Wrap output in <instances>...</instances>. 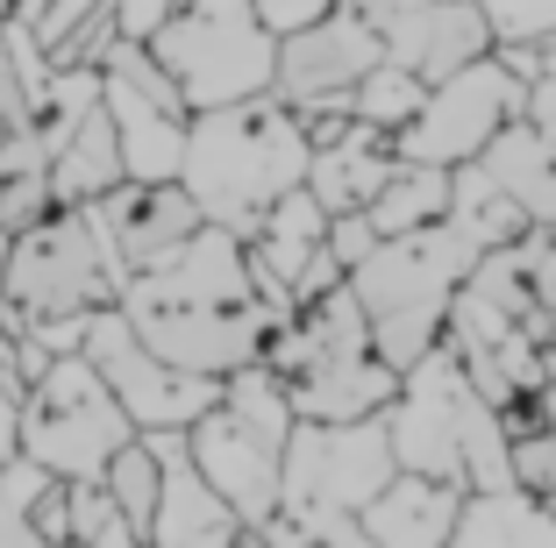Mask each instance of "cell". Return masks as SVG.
Wrapping results in <instances>:
<instances>
[{"mask_svg":"<svg viewBox=\"0 0 556 548\" xmlns=\"http://www.w3.org/2000/svg\"><path fill=\"white\" fill-rule=\"evenodd\" d=\"M115 307L129 314V328L179 371L222 378L236 364L264 349V328L278 321L271 300L257 292L236 228L200 221L179 250H164L157 264L122 278Z\"/></svg>","mask_w":556,"mask_h":548,"instance_id":"cell-1","label":"cell"},{"mask_svg":"<svg viewBox=\"0 0 556 548\" xmlns=\"http://www.w3.org/2000/svg\"><path fill=\"white\" fill-rule=\"evenodd\" d=\"M307 178V129L278 93H250L229 107H200L186 122V150H179V186L193 193L200 221L214 228H250L264 221L278 193H293Z\"/></svg>","mask_w":556,"mask_h":548,"instance_id":"cell-2","label":"cell"},{"mask_svg":"<svg viewBox=\"0 0 556 548\" xmlns=\"http://www.w3.org/2000/svg\"><path fill=\"white\" fill-rule=\"evenodd\" d=\"M478 257H485V242L442 207L421 228L378 235L343 271V285L357 292V307H364V328H371V349L393 371H407L428 342H442V314H450V300H457L464 271Z\"/></svg>","mask_w":556,"mask_h":548,"instance_id":"cell-3","label":"cell"},{"mask_svg":"<svg viewBox=\"0 0 556 548\" xmlns=\"http://www.w3.org/2000/svg\"><path fill=\"white\" fill-rule=\"evenodd\" d=\"M386 413V435H393L400 470H421V477L464 484V492H492L507 477V428H500V406L464 378V364L450 356V342H428L400 371L393 399L378 406Z\"/></svg>","mask_w":556,"mask_h":548,"instance_id":"cell-4","label":"cell"},{"mask_svg":"<svg viewBox=\"0 0 556 548\" xmlns=\"http://www.w3.org/2000/svg\"><path fill=\"white\" fill-rule=\"evenodd\" d=\"M122 264L115 250L100 242L93 214L86 207H50L43 221L15 228L8 235V278H0V321L36 335L50 356L79 349L86 314L115 307L122 292Z\"/></svg>","mask_w":556,"mask_h":548,"instance_id":"cell-5","label":"cell"},{"mask_svg":"<svg viewBox=\"0 0 556 548\" xmlns=\"http://www.w3.org/2000/svg\"><path fill=\"white\" fill-rule=\"evenodd\" d=\"M143 50L164 65V79L179 86V100L193 114L271 93V65H278V36L257 22L250 0H179L143 36Z\"/></svg>","mask_w":556,"mask_h":548,"instance_id":"cell-6","label":"cell"},{"mask_svg":"<svg viewBox=\"0 0 556 548\" xmlns=\"http://www.w3.org/2000/svg\"><path fill=\"white\" fill-rule=\"evenodd\" d=\"M136 435V420L108 392V378L86 364L79 349H58L43 371L29 378L15 413V449L36 456L50 477H100V463Z\"/></svg>","mask_w":556,"mask_h":548,"instance_id":"cell-7","label":"cell"},{"mask_svg":"<svg viewBox=\"0 0 556 548\" xmlns=\"http://www.w3.org/2000/svg\"><path fill=\"white\" fill-rule=\"evenodd\" d=\"M400 470L386 413L357 420H293L278 449V506H321V513H357L378 484Z\"/></svg>","mask_w":556,"mask_h":548,"instance_id":"cell-8","label":"cell"},{"mask_svg":"<svg viewBox=\"0 0 556 548\" xmlns=\"http://www.w3.org/2000/svg\"><path fill=\"white\" fill-rule=\"evenodd\" d=\"M521 107H528V79H514V72L485 50V58H471V65H457L450 79L428 86L421 107H414L386 143H393V157H407V164H442V171H450V164L478 157Z\"/></svg>","mask_w":556,"mask_h":548,"instance_id":"cell-9","label":"cell"},{"mask_svg":"<svg viewBox=\"0 0 556 548\" xmlns=\"http://www.w3.org/2000/svg\"><path fill=\"white\" fill-rule=\"evenodd\" d=\"M79 356L108 378V392L122 399V413H129L136 428H193V420L214 406V392H222V378H200V371L164 364V356L129 328L122 307H93L86 314Z\"/></svg>","mask_w":556,"mask_h":548,"instance_id":"cell-10","label":"cell"},{"mask_svg":"<svg viewBox=\"0 0 556 548\" xmlns=\"http://www.w3.org/2000/svg\"><path fill=\"white\" fill-rule=\"evenodd\" d=\"M378 29L357 15V8H328L307 29L278 36V65H271V93L293 114H321V107H350V86L378 65Z\"/></svg>","mask_w":556,"mask_h":548,"instance_id":"cell-11","label":"cell"},{"mask_svg":"<svg viewBox=\"0 0 556 548\" xmlns=\"http://www.w3.org/2000/svg\"><path fill=\"white\" fill-rule=\"evenodd\" d=\"M136 435L157 449V513H150L143 541H157V548H229V541H243V520H236L229 499L200 477L193 449H186V428H136Z\"/></svg>","mask_w":556,"mask_h":548,"instance_id":"cell-12","label":"cell"},{"mask_svg":"<svg viewBox=\"0 0 556 548\" xmlns=\"http://www.w3.org/2000/svg\"><path fill=\"white\" fill-rule=\"evenodd\" d=\"M371 29H378V50L428 86L492 50V29L471 0H386L371 15Z\"/></svg>","mask_w":556,"mask_h":548,"instance_id":"cell-13","label":"cell"},{"mask_svg":"<svg viewBox=\"0 0 556 548\" xmlns=\"http://www.w3.org/2000/svg\"><path fill=\"white\" fill-rule=\"evenodd\" d=\"M86 214H93L100 242L115 250L122 271L157 264L164 250H179V242L200 228V207H193V193H186L179 178H122L115 193L86 200Z\"/></svg>","mask_w":556,"mask_h":548,"instance_id":"cell-14","label":"cell"},{"mask_svg":"<svg viewBox=\"0 0 556 548\" xmlns=\"http://www.w3.org/2000/svg\"><path fill=\"white\" fill-rule=\"evenodd\" d=\"M186 449H193L200 477H207L214 492L229 499V513L243 520V534L278 506V449L257 442L250 428H236L222 406H207V413L186 428Z\"/></svg>","mask_w":556,"mask_h":548,"instance_id":"cell-15","label":"cell"},{"mask_svg":"<svg viewBox=\"0 0 556 548\" xmlns=\"http://www.w3.org/2000/svg\"><path fill=\"white\" fill-rule=\"evenodd\" d=\"M457 499H464V484L421 477V470H393V477L357 506V527H364V541H378V548H450Z\"/></svg>","mask_w":556,"mask_h":548,"instance_id":"cell-16","label":"cell"},{"mask_svg":"<svg viewBox=\"0 0 556 548\" xmlns=\"http://www.w3.org/2000/svg\"><path fill=\"white\" fill-rule=\"evenodd\" d=\"M386 171H393V143H386V129H371V122L350 114V129L336 136V143L307 150V178H300V186H307L328 214H350V207H364V200L386 186Z\"/></svg>","mask_w":556,"mask_h":548,"instance_id":"cell-17","label":"cell"},{"mask_svg":"<svg viewBox=\"0 0 556 548\" xmlns=\"http://www.w3.org/2000/svg\"><path fill=\"white\" fill-rule=\"evenodd\" d=\"M450 548H556V513H549V499H535L521 484L464 492Z\"/></svg>","mask_w":556,"mask_h":548,"instance_id":"cell-18","label":"cell"},{"mask_svg":"<svg viewBox=\"0 0 556 548\" xmlns=\"http://www.w3.org/2000/svg\"><path fill=\"white\" fill-rule=\"evenodd\" d=\"M122 178L129 171H122V150H115V122H108V107L93 100V107L58 136V150H50V200H58V207H86V200L115 193Z\"/></svg>","mask_w":556,"mask_h":548,"instance_id":"cell-19","label":"cell"},{"mask_svg":"<svg viewBox=\"0 0 556 548\" xmlns=\"http://www.w3.org/2000/svg\"><path fill=\"white\" fill-rule=\"evenodd\" d=\"M442 207H450V171H442V164H407V157H393L386 186L364 200V221H371V235H400V228L435 221Z\"/></svg>","mask_w":556,"mask_h":548,"instance_id":"cell-20","label":"cell"},{"mask_svg":"<svg viewBox=\"0 0 556 548\" xmlns=\"http://www.w3.org/2000/svg\"><path fill=\"white\" fill-rule=\"evenodd\" d=\"M65 541L86 548H136L143 534L129 527V513L115 506V492L100 477H65Z\"/></svg>","mask_w":556,"mask_h":548,"instance_id":"cell-21","label":"cell"},{"mask_svg":"<svg viewBox=\"0 0 556 548\" xmlns=\"http://www.w3.org/2000/svg\"><path fill=\"white\" fill-rule=\"evenodd\" d=\"M421 93H428V79H414V72H407V65H393V58H378V65L364 72L357 86H350V114L393 136L400 122L421 107Z\"/></svg>","mask_w":556,"mask_h":548,"instance_id":"cell-22","label":"cell"},{"mask_svg":"<svg viewBox=\"0 0 556 548\" xmlns=\"http://www.w3.org/2000/svg\"><path fill=\"white\" fill-rule=\"evenodd\" d=\"M100 484L115 492V506L129 513L136 534H150V513H157V449L143 435H129L108 463H100Z\"/></svg>","mask_w":556,"mask_h":548,"instance_id":"cell-23","label":"cell"},{"mask_svg":"<svg viewBox=\"0 0 556 548\" xmlns=\"http://www.w3.org/2000/svg\"><path fill=\"white\" fill-rule=\"evenodd\" d=\"M50 207H58V200H50V164H8V171H0V228H8V235L43 221Z\"/></svg>","mask_w":556,"mask_h":548,"instance_id":"cell-24","label":"cell"},{"mask_svg":"<svg viewBox=\"0 0 556 548\" xmlns=\"http://www.w3.org/2000/svg\"><path fill=\"white\" fill-rule=\"evenodd\" d=\"M528 129L542 143V221H556V65L528 79Z\"/></svg>","mask_w":556,"mask_h":548,"instance_id":"cell-25","label":"cell"},{"mask_svg":"<svg viewBox=\"0 0 556 548\" xmlns=\"http://www.w3.org/2000/svg\"><path fill=\"white\" fill-rule=\"evenodd\" d=\"M507 477L535 499L556 492V428H514L507 435Z\"/></svg>","mask_w":556,"mask_h":548,"instance_id":"cell-26","label":"cell"},{"mask_svg":"<svg viewBox=\"0 0 556 548\" xmlns=\"http://www.w3.org/2000/svg\"><path fill=\"white\" fill-rule=\"evenodd\" d=\"M478 15H485L492 43H542L556 36V0H471Z\"/></svg>","mask_w":556,"mask_h":548,"instance_id":"cell-27","label":"cell"},{"mask_svg":"<svg viewBox=\"0 0 556 548\" xmlns=\"http://www.w3.org/2000/svg\"><path fill=\"white\" fill-rule=\"evenodd\" d=\"M528 278H535V300L556 328V221H535L528 228Z\"/></svg>","mask_w":556,"mask_h":548,"instance_id":"cell-28","label":"cell"},{"mask_svg":"<svg viewBox=\"0 0 556 548\" xmlns=\"http://www.w3.org/2000/svg\"><path fill=\"white\" fill-rule=\"evenodd\" d=\"M250 8H257V22L271 36H293V29H307L314 15H328L336 0H250Z\"/></svg>","mask_w":556,"mask_h":548,"instance_id":"cell-29","label":"cell"},{"mask_svg":"<svg viewBox=\"0 0 556 548\" xmlns=\"http://www.w3.org/2000/svg\"><path fill=\"white\" fill-rule=\"evenodd\" d=\"M29 527H36V541H65V477H50L29 499Z\"/></svg>","mask_w":556,"mask_h":548,"instance_id":"cell-30","label":"cell"},{"mask_svg":"<svg viewBox=\"0 0 556 548\" xmlns=\"http://www.w3.org/2000/svg\"><path fill=\"white\" fill-rule=\"evenodd\" d=\"M108 8H115V29H122V36H136V43H143V36L157 29V22L172 15V8H179V0H108Z\"/></svg>","mask_w":556,"mask_h":548,"instance_id":"cell-31","label":"cell"},{"mask_svg":"<svg viewBox=\"0 0 556 548\" xmlns=\"http://www.w3.org/2000/svg\"><path fill=\"white\" fill-rule=\"evenodd\" d=\"M29 122V100H22V79H15V58H8V22H0V136Z\"/></svg>","mask_w":556,"mask_h":548,"instance_id":"cell-32","label":"cell"},{"mask_svg":"<svg viewBox=\"0 0 556 548\" xmlns=\"http://www.w3.org/2000/svg\"><path fill=\"white\" fill-rule=\"evenodd\" d=\"M0 548H43L36 527H29V506H22L8 484H0Z\"/></svg>","mask_w":556,"mask_h":548,"instance_id":"cell-33","label":"cell"},{"mask_svg":"<svg viewBox=\"0 0 556 548\" xmlns=\"http://www.w3.org/2000/svg\"><path fill=\"white\" fill-rule=\"evenodd\" d=\"M15 413H22V392L0 385V449H15Z\"/></svg>","mask_w":556,"mask_h":548,"instance_id":"cell-34","label":"cell"},{"mask_svg":"<svg viewBox=\"0 0 556 548\" xmlns=\"http://www.w3.org/2000/svg\"><path fill=\"white\" fill-rule=\"evenodd\" d=\"M0 278H8V228H0Z\"/></svg>","mask_w":556,"mask_h":548,"instance_id":"cell-35","label":"cell"},{"mask_svg":"<svg viewBox=\"0 0 556 548\" xmlns=\"http://www.w3.org/2000/svg\"><path fill=\"white\" fill-rule=\"evenodd\" d=\"M8 456H15V449H0V463H8Z\"/></svg>","mask_w":556,"mask_h":548,"instance_id":"cell-36","label":"cell"},{"mask_svg":"<svg viewBox=\"0 0 556 548\" xmlns=\"http://www.w3.org/2000/svg\"><path fill=\"white\" fill-rule=\"evenodd\" d=\"M549 513H556V492H549Z\"/></svg>","mask_w":556,"mask_h":548,"instance_id":"cell-37","label":"cell"}]
</instances>
